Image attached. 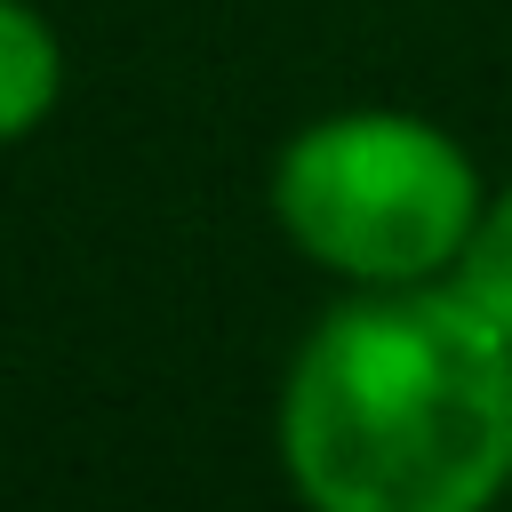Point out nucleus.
Here are the masks:
<instances>
[{
	"label": "nucleus",
	"mask_w": 512,
	"mask_h": 512,
	"mask_svg": "<svg viewBox=\"0 0 512 512\" xmlns=\"http://www.w3.org/2000/svg\"><path fill=\"white\" fill-rule=\"evenodd\" d=\"M64 104V32L32 0H0V144H24Z\"/></svg>",
	"instance_id": "3"
},
{
	"label": "nucleus",
	"mask_w": 512,
	"mask_h": 512,
	"mask_svg": "<svg viewBox=\"0 0 512 512\" xmlns=\"http://www.w3.org/2000/svg\"><path fill=\"white\" fill-rule=\"evenodd\" d=\"M448 288H456L480 320H496V328L512 336V184H488L480 224H472V240H464Z\"/></svg>",
	"instance_id": "4"
},
{
	"label": "nucleus",
	"mask_w": 512,
	"mask_h": 512,
	"mask_svg": "<svg viewBox=\"0 0 512 512\" xmlns=\"http://www.w3.org/2000/svg\"><path fill=\"white\" fill-rule=\"evenodd\" d=\"M272 224L304 264L344 288H424L448 280L488 176L456 128L408 104H336L288 128L272 152Z\"/></svg>",
	"instance_id": "2"
},
{
	"label": "nucleus",
	"mask_w": 512,
	"mask_h": 512,
	"mask_svg": "<svg viewBox=\"0 0 512 512\" xmlns=\"http://www.w3.org/2000/svg\"><path fill=\"white\" fill-rule=\"evenodd\" d=\"M272 448L304 512H496L512 336L448 280L344 288L288 352Z\"/></svg>",
	"instance_id": "1"
}]
</instances>
